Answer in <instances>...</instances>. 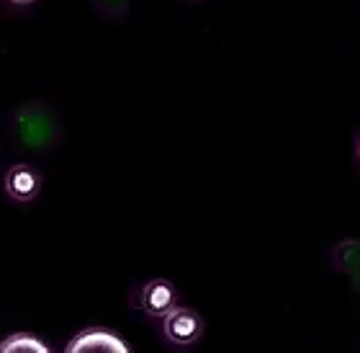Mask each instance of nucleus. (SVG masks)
Returning <instances> with one entry per match:
<instances>
[{"instance_id":"obj_1","label":"nucleus","mask_w":360,"mask_h":353,"mask_svg":"<svg viewBox=\"0 0 360 353\" xmlns=\"http://www.w3.org/2000/svg\"><path fill=\"white\" fill-rule=\"evenodd\" d=\"M162 320H165V335L173 343H178V346H191V343H195V340L201 338L203 320L193 309L175 307Z\"/></svg>"},{"instance_id":"obj_2","label":"nucleus","mask_w":360,"mask_h":353,"mask_svg":"<svg viewBox=\"0 0 360 353\" xmlns=\"http://www.w3.org/2000/svg\"><path fill=\"white\" fill-rule=\"evenodd\" d=\"M139 307L150 317H165L170 309L178 307V294H175L173 284L162 281V278L144 284L139 292Z\"/></svg>"},{"instance_id":"obj_3","label":"nucleus","mask_w":360,"mask_h":353,"mask_svg":"<svg viewBox=\"0 0 360 353\" xmlns=\"http://www.w3.org/2000/svg\"><path fill=\"white\" fill-rule=\"evenodd\" d=\"M65 353H129L124 340L105 330H85L80 333Z\"/></svg>"},{"instance_id":"obj_4","label":"nucleus","mask_w":360,"mask_h":353,"mask_svg":"<svg viewBox=\"0 0 360 353\" xmlns=\"http://www.w3.org/2000/svg\"><path fill=\"white\" fill-rule=\"evenodd\" d=\"M39 188H41V178H39V173L34 171V168L15 166L8 171L6 191L11 199H15V202H31V199L39 194Z\"/></svg>"},{"instance_id":"obj_5","label":"nucleus","mask_w":360,"mask_h":353,"mask_svg":"<svg viewBox=\"0 0 360 353\" xmlns=\"http://www.w3.org/2000/svg\"><path fill=\"white\" fill-rule=\"evenodd\" d=\"M0 353H49L41 340L31 338V335H13L8 338L3 346H0Z\"/></svg>"},{"instance_id":"obj_6","label":"nucleus","mask_w":360,"mask_h":353,"mask_svg":"<svg viewBox=\"0 0 360 353\" xmlns=\"http://www.w3.org/2000/svg\"><path fill=\"white\" fill-rule=\"evenodd\" d=\"M96 8L105 18H121V16L127 13L129 0H96Z\"/></svg>"},{"instance_id":"obj_7","label":"nucleus","mask_w":360,"mask_h":353,"mask_svg":"<svg viewBox=\"0 0 360 353\" xmlns=\"http://www.w3.org/2000/svg\"><path fill=\"white\" fill-rule=\"evenodd\" d=\"M11 3H15V6H29V3H34V0H11Z\"/></svg>"},{"instance_id":"obj_8","label":"nucleus","mask_w":360,"mask_h":353,"mask_svg":"<svg viewBox=\"0 0 360 353\" xmlns=\"http://www.w3.org/2000/svg\"><path fill=\"white\" fill-rule=\"evenodd\" d=\"M191 3H201V0H191Z\"/></svg>"}]
</instances>
